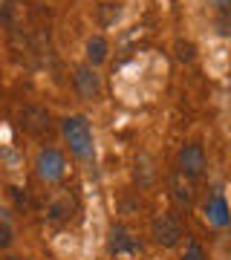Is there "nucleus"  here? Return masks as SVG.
<instances>
[{
  "mask_svg": "<svg viewBox=\"0 0 231 260\" xmlns=\"http://www.w3.org/2000/svg\"><path fill=\"white\" fill-rule=\"evenodd\" d=\"M179 171H182L185 177H203L205 171V150L203 145H196V142H191V145H185L182 150H179Z\"/></svg>",
  "mask_w": 231,
  "mask_h": 260,
  "instance_id": "nucleus-6",
  "label": "nucleus"
},
{
  "mask_svg": "<svg viewBox=\"0 0 231 260\" xmlns=\"http://www.w3.org/2000/svg\"><path fill=\"white\" fill-rule=\"evenodd\" d=\"M73 81H75V90H78L81 99H95V95L102 93V78H98V73H95L90 64H78L75 67Z\"/></svg>",
  "mask_w": 231,
  "mask_h": 260,
  "instance_id": "nucleus-9",
  "label": "nucleus"
},
{
  "mask_svg": "<svg viewBox=\"0 0 231 260\" xmlns=\"http://www.w3.org/2000/svg\"><path fill=\"white\" fill-rule=\"evenodd\" d=\"M75 208H78V203H75L73 191H58V194L46 203V220H49V223H64V220H70L75 214Z\"/></svg>",
  "mask_w": 231,
  "mask_h": 260,
  "instance_id": "nucleus-8",
  "label": "nucleus"
},
{
  "mask_svg": "<svg viewBox=\"0 0 231 260\" xmlns=\"http://www.w3.org/2000/svg\"><path fill=\"white\" fill-rule=\"evenodd\" d=\"M20 127L26 130L29 136H44V133H49V127H52L49 110L38 107V104H29V107H23V113H20Z\"/></svg>",
  "mask_w": 231,
  "mask_h": 260,
  "instance_id": "nucleus-5",
  "label": "nucleus"
},
{
  "mask_svg": "<svg viewBox=\"0 0 231 260\" xmlns=\"http://www.w3.org/2000/svg\"><path fill=\"white\" fill-rule=\"evenodd\" d=\"M214 29L220 38H231V9H220L214 18Z\"/></svg>",
  "mask_w": 231,
  "mask_h": 260,
  "instance_id": "nucleus-13",
  "label": "nucleus"
},
{
  "mask_svg": "<svg viewBox=\"0 0 231 260\" xmlns=\"http://www.w3.org/2000/svg\"><path fill=\"white\" fill-rule=\"evenodd\" d=\"M9 243H12V229L6 220H0V249H6Z\"/></svg>",
  "mask_w": 231,
  "mask_h": 260,
  "instance_id": "nucleus-16",
  "label": "nucleus"
},
{
  "mask_svg": "<svg viewBox=\"0 0 231 260\" xmlns=\"http://www.w3.org/2000/svg\"><path fill=\"white\" fill-rule=\"evenodd\" d=\"M168 188H171V200H174L179 208H191L196 200V185L191 177H185L182 171H174L171 179H168Z\"/></svg>",
  "mask_w": 231,
  "mask_h": 260,
  "instance_id": "nucleus-3",
  "label": "nucleus"
},
{
  "mask_svg": "<svg viewBox=\"0 0 231 260\" xmlns=\"http://www.w3.org/2000/svg\"><path fill=\"white\" fill-rule=\"evenodd\" d=\"M217 9H231V0H211Z\"/></svg>",
  "mask_w": 231,
  "mask_h": 260,
  "instance_id": "nucleus-18",
  "label": "nucleus"
},
{
  "mask_svg": "<svg viewBox=\"0 0 231 260\" xmlns=\"http://www.w3.org/2000/svg\"><path fill=\"white\" fill-rule=\"evenodd\" d=\"M35 168H38V177L44 179V182H58V179L64 177V156L55 148H44L38 153Z\"/></svg>",
  "mask_w": 231,
  "mask_h": 260,
  "instance_id": "nucleus-4",
  "label": "nucleus"
},
{
  "mask_svg": "<svg viewBox=\"0 0 231 260\" xmlns=\"http://www.w3.org/2000/svg\"><path fill=\"white\" fill-rule=\"evenodd\" d=\"M12 197L18 200V205H20V208L26 205V194H20V188H12Z\"/></svg>",
  "mask_w": 231,
  "mask_h": 260,
  "instance_id": "nucleus-17",
  "label": "nucleus"
},
{
  "mask_svg": "<svg viewBox=\"0 0 231 260\" xmlns=\"http://www.w3.org/2000/svg\"><path fill=\"white\" fill-rule=\"evenodd\" d=\"M176 49H179V52H176V58H179V61H194V47H191V44H182V41H179V44H176Z\"/></svg>",
  "mask_w": 231,
  "mask_h": 260,
  "instance_id": "nucleus-15",
  "label": "nucleus"
},
{
  "mask_svg": "<svg viewBox=\"0 0 231 260\" xmlns=\"http://www.w3.org/2000/svg\"><path fill=\"white\" fill-rule=\"evenodd\" d=\"M64 139L78 159H92V130L84 116H67L64 119Z\"/></svg>",
  "mask_w": 231,
  "mask_h": 260,
  "instance_id": "nucleus-1",
  "label": "nucleus"
},
{
  "mask_svg": "<svg viewBox=\"0 0 231 260\" xmlns=\"http://www.w3.org/2000/svg\"><path fill=\"white\" fill-rule=\"evenodd\" d=\"M150 234H153V240L162 246V249H174L176 243L182 240V220L176 217L174 211H162L153 217V223H150Z\"/></svg>",
  "mask_w": 231,
  "mask_h": 260,
  "instance_id": "nucleus-2",
  "label": "nucleus"
},
{
  "mask_svg": "<svg viewBox=\"0 0 231 260\" xmlns=\"http://www.w3.org/2000/svg\"><path fill=\"white\" fill-rule=\"evenodd\" d=\"M136 179H139V185H142V188L153 182V159L145 156V153L136 159Z\"/></svg>",
  "mask_w": 231,
  "mask_h": 260,
  "instance_id": "nucleus-12",
  "label": "nucleus"
},
{
  "mask_svg": "<svg viewBox=\"0 0 231 260\" xmlns=\"http://www.w3.org/2000/svg\"><path fill=\"white\" fill-rule=\"evenodd\" d=\"M87 58H90V67L107 61V41H104L102 35H95V38L87 41Z\"/></svg>",
  "mask_w": 231,
  "mask_h": 260,
  "instance_id": "nucleus-11",
  "label": "nucleus"
},
{
  "mask_svg": "<svg viewBox=\"0 0 231 260\" xmlns=\"http://www.w3.org/2000/svg\"><path fill=\"white\" fill-rule=\"evenodd\" d=\"M179 260H205V249H203L196 240H188V243H185V251H182V257H179Z\"/></svg>",
  "mask_w": 231,
  "mask_h": 260,
  "instance_id": "nucleus-14",
  "label": "nucleus"
},
{
  "mask_svg": "<svg viewBox=\"0 0 231 260\" xmlns=\"http://www.w3.org/2000/svg\"><path fill=\"white\" fill-rule=\"evenodd\" d=\"M107 249H110V254H136V251H142V243L130 229L113 225L110 237H107Z\"/></svg>",
  "mask_w": 231,
  "mask_h": 260,
  "instance_id": "nucleus-7",
  "label": "nucleus"
},
{
  "mask_svg": "<svg viewBox=\"0 0 231 260\" xmlns=\"http://www.w3.org/2000/svg\"><path fill=\"white\" fill-rule=\"evenodd\" d=\"M9 260H23V257H9Z\"/></svg>",
  "mask_w": 231,
  "mask_h": 260,
  "instance_id": "nucleus-19",
  "label": "nucleus"
},
{
  "mask_svg": "<svg viewBox=\"0 0 231 260\" xmlns=\"http://www.w3.org/2000/svg\"><path fill=\"white\" fill-rule=\"evenodd\" d=\"M205 217H208V223L222 229V225L231 223V211H228V203H225V197L217 191V194L208 197V203H205Z\"/></svg>",
  "mask_w": 231,
  "mask_h": 260,
  "instance_id": "nucleus-10",
  "label": "nucleus"
}]
</instances>
